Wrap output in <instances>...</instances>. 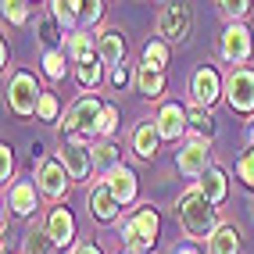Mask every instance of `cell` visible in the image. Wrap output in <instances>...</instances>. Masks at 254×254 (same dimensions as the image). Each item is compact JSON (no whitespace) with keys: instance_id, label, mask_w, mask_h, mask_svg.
Instances as JSON below:
<instances>
[{"instance_id":"obj_14","label":"cell","mask_w":254,"mask_h":254,"mask_svg":"<svg viewBox=\"0 0 254 254\" xmlns=\"http://www.w3.org/2000/svg\"><path fill=\"white\" fill-rule=\"evenodd\" d=\"M47 233H50V240H54V247H68L75 240V218L68 208H54L47 215Z\"/></svg>"},{"instance_id":"obj_27","label":"cell","mask_w":254,"mask_h":254,"mask_svg":"<svg viewBox=\"0 0 254 254\" xmlns=\"http://www.w3.org/2000/svg\"><path fill=\"white\" fill-rule=\"evenodd\" d=\"M50 251H54V240H50V233H47V229L29 233V240H25V254H50Z\"/></svg>"},{"instance_id":"obj_34","label":"cell","mask_w":254,"mask_h":254,"mask_svg":"<svg viewBox=\"0 0 254 254\" xmlns=\"http://www.w3.org/2000/svg\"><path fill=\"white\" fill-rule=\"evenodd\" d=\"M218 7H222V14H226V18H244V14L251 11V0H222V4H218Z\"/></svg>"},{"instance_id":"obj_6","label":"cell","mask_w":254,"mask_h":254,"mask_svg":"<svg viewBox=\"0 0 254 254\" xmlns=\"http://www.w3.org/2000/svg\"><path fill=\"white\" fill-rule=\"evenodd\" d=\"M226 100L233 104V111L240 115H254V72L251 68H233L226 79Z\"/></svg>"},{"instance_id":"obj_35","label":"cell","mask_w":254,"mask_h":254,"mask_svg":"<svg viewBox=\"0 0 254 254\" xmlns=\"http://www.w3.org/2000/svg\"><path fill=\"white\" fill-rule=\"evenodd\" d=\"M4 18L14 22V25H22V22L29 18V7L22 4V0H7V4H4Z\"/></svg>"},{"instance_id":"obj_26","label":"cell","mask_w":254,"mask_h":254,"mask_svg":"<svg viewBox=\"0 0 254 254\" xmlns=\"http://www.w3.org/2000/svg\"><path fill=\"white\" fill-rule=\"evenodd\" d=\"M100 61V58H97ZM90 61V64H75V79H79V86H86V90H97L100 86V64Z\"/></svg>"},{"instance_id":"obj_16","label":"cell","mask_w":254,"mask_h":254,"mask_svg":"<svg viewBox=\"0 0 254 254\" xmlns=\"http://www.w3.org/2000/svg\"><path fill=\"white\" fill-rule=\"evenodd\" d=\"M104 183L111 186V193H115V200H118L122 208L136 200V172H132V168L118 165L115 172H108V179H104Z\"/></svg>"},{"instance_id":"obj_12","label":"cell","mask_w":254,"mask_h":254,"mask_svg":"<svg viewBox=\"0 0 254 254\" xmlns=\"http://www.w3.org/2000/svg\"><path fill=\"white\" fill-rule=\"evenodd\" d=\"M186 122H190V111H183L179 104H165V108L158 111V118H154L161 140H179L183 129H186Z\"/></svg>"},{"instance_id":"obj_32","label":"cell","mask_w":254,"mask_h":254,"mask_svg":"<svg viewBox=\"0 0 254 254\" xmlns=\"http://www.w3.org/2000/svg\"><path fill=\"white\" fill-rule=\"evenodd\" d=\"M93 165H104V168H118V150H115V143H100L97 147V154H93Z\"/></svg>"},{"instance_id":"obj_41","label":"cell","mask_w":254,"mask_h":254,"mask_svg":"<svg viewBox=\"0 0 254 254\" xmlns=\"http://www.w3.org/2000/svg\"><path fill=\"white\" fill-rule=\"evenodd\" d=\"M251 147H254V129H251Z\"/></svg>"},{"instance_id":"obj_24","label":"cell","mask_w":254,"mask_h":254,"mask_svg":"<svg viewBox=\"0 0 254 254\" xmlns=\"http://www.w3.org/2000/svg\"><path fill=\"white\" fill-rule=\"evenodd\" d=\"M143 64H147V68H154V72H165V64H168V43L165 40H150L143 47Z\"/></svg>"},{"instance_id":"obj_42","label":"cell","mask_w":254,"mask_h":254,"mask_svg":"<svg viewBox=\"0 0 254 254\" xmlns=\"http://www.w3.org/2000/svg\"><path fill=\"white\" fill-rule=\"evenodd\" d=\"M118 254H132V251H118Z\"/></svg>"},{"instance_id":"obj_25","label":"cell","mask_w":254,"mask_h":254,"mask_svg":"<svg viewBox=\"0 0 254 254\" xmlns=\"http://www.w3.org/2000/svg\"><path fill=\"white\" fill-rule=\"evenodd\" d=\"M50 14L58 18L61 29H64V25H75V22H79V0H68V4L54 0V4H50Z\"/></svg>"},{"instance_id":"obj_20","label":"cell","mask_w":254,"mask_h":254,"mask_svg":"<svg viewBox=\"0 0 254 254\" xmlns=\"http://www.w3.org/2000/svg\"><path fill=\"white\" fill-rule=\"evenodd\" d=\"M208 251L211 254H240V233H236V226H218L208 240Z\"/></svg>"},{"instance_id":"obj_19","label":"cell","mask_w":254,"mask_h":254,"mask_svg":"<svg viewBox=\"0 0 254 254\" xmlns=\"http://www.w3.org/2000/svg\"><path fill=\"white\" fill-rule=\"evenodd\" d=\"M7 204L14 215H32L36 211V186H29V183H14L11 186V193H7Z\"/></svg>"},{"instance_id":"obj_23","label":"cell","mask_w":254,"mask_h":254,"mask_svg":"<svg viewBox=\"0 0 254 254\" xmlns=\"http://www.w3.org/2000/svg\"><path fill=\"white\" fill-rule=\"evenodd\" d=\"M36 36L43 40L47 50H61V40H64V29L58 25L54 14H43V18H36Z\"/></svg>"},{"instance_id":"obj_31","label":"cell","mask_w":254,"mask_h":254,"mask_svg":"<svg viewBox=\"0 0 254 254\" xmlns=\"http://www.w3.org/2000/svg\"><path fill=\"white\" fill-rule=\"evenodd\" d=\"M190 122H193V129H197V132H208V136L215 132V118H211V111H208V108H193V111H190Z\"/></svg>"},{"instance_id":"obj_1","label":"cell","mask_w":254,"mask_h":254,"mask_svg":"<svg viewBox=\"0 0 254 254\" xmlns=\"http://www.w3.org/2000/svg\"><path fill=\"white\" fill-rule=\"evenodd\" d=\"M176 215H179L186 236H193V240H211V233L218 229L215 226V204H208V197L200 193V186H193V190H186L179 197Z\"/></svg>"},{"instance_id":"obj_2","label":"cell","mask_w":254,"mask_h":254,"mask_svg":"<svg viewBox=\"0 0 254 254\" xmlns=\"http://www.w3.org/2000/svg\"><path fill=\"white\" fill-rule=\"evenodd\" d=\"M100 111H104V104H100L97 97H79L75 104L64 111V136H68L75 147H86L93 136H97V122H100Z\"/></svg>"},{"instance_id":"obj_15","label":"cell","mask_w":254,"mask_h":254,"mask_svg":"<svg viewBox=\"0 0 254 254\" xmlns=\"http://www.w3.org/2000/svg\"><path fill=\"white\" fill-rule=\"evenodd\" d=\"M118 200L111 193V186L108 183H97L93 190H90V215L97 218V222H115V215H118Z\"/></svg>"},{"instance_id":"obj_7","label":"cell","mask_w":254,"mask_h":254,"mask_svg":"<svg viewBox=\"0 0 254 254\" xmlns=\"http://www.w3.org/2000/svg\"><path fill=\"white\" fill-rule=\"evenodd\" d=\"M254 54V43H251V32L240 25V22H233L226 32H222V58L229 64H236V68H244V61Z\"/></svg>"},{"instance_id":"obj_17","label":"cell","mask_w":254,"mask_h":254,"mask_svg":"<svg viewBox=\"0 0 254 254\" xmlns=\"http://www.w3.org/2000/svg\"><path fill=\"white\" fill-rule=\"evenodd\" d=\"M200 193L208 197V204H222V200L229 197V179H226L222 168H215V165H211V172L200 179Z\"/></svg>"},{"instance_id":"obj_28","label":"cell","mask_w":254,"mask_h":254,"mask_svg":"<svg viewBox=\"0 0 254 254\" xmlns=\"http://www.w3.org/2000/svg\"><path fill=\"white\" fill-rule=\"evenodd\" d=\"M43 72L50 79H64V50H47L43 54Z\"/></svg>"},{"instance_id":"obj_8","label":"cell","mask_w":254,"mask_h":254,"mask_svg":"<svg viewBox=\"0 0 254 254\" xmlns=\"http://www.w3.org/2000/svg\"><path fill=\"white\" fill-rule=\"evenodd\" d=\"M190 93H193V100H197V108H211L215 100L226 93V86H222V79H218V72L211 68V64H204V68L193 72V79H190Z\"/></svg>"},{"instance_id":"obj_18","label":"cell","mask_w":254,"mask_h":254,"mask_svg":"<svg viewBox=\"0 0 254 254\" xmlns=\"http://www.w3.org/2000/svg\"><path fill=\"white\" fill-rule=\"evenodd\" d=\"M158 143H161V132H158L154 122L136 126V132H132V150H136L140 158H154L158 154Z\"/></svg>"},{"instance_id":"obj_22","label":"cell","mask_w":254,"mask_h":254,"mask_svg":"<svg viewBox=\"0 0 254 254\" xmlns=\"http://www.w3.org/2000/svg\"><path fill=\"white\" fill-rule=\"evenodd\" d=\"M136 90L150 100L161 97L165 93V72H154V68H147V64H140L136 68Z\"/></svg>"},{"instance_id":"obj_38","label":"cell","mask_w":254,"mask_h":254,"mask_svg":"<svg viewBox=\"0 0 254 254\" xmlns=\"http://www.w3.org/2000/svg\"><path fill=\"white\" fill-rule=\"evenodd\" d=\"M111 82H115L118 90H126V82H129V68H126V64H122V68H115V72H111Z\"/></svg>"},{"instance_id":"obj_10","label":"cell","mask_w":254,"mask_h":254,"mask_svg":"<svg viewBox=\"0 0 254 254\" xmlns=\"http://www.w3.org/2000/svg\"><path fill=\"white\" fill-rule=\"evenodd\" d=\"M58 161L64 165V172H68V179H86L90 168H93V150L90 147H75V143H64Z\"/></svg>"},{"instance_id":"obj_29","label":"cell","mask_w":254,"mask_h":254,"mask_svg":"<svg viewBox=\"0 0 254 254\" xmlns=\"http://www.w3.org/2000/svg\"><path fill=\"white\" fill-rule=\"evenodd\" d=\"M236 176H240L251 190H254V147H247L244 154H240V161H236Z\"/></svg>"},{"instance_id":"obj_4","label":"cell","mask_w":254,"mask_h":254,"mask_svg":"<svg viewBox=\"0 0 254 254\" xmlns=\"http://www.w3.org/2000/svg\"><path fill=\"white\" fill-rule=\"evenodd\" d=\"M40 97H43V90H40L36 75H29V72H14L11 75V82H7V104H11L14 115H32L40 108Z\"/></svg>"},{"instance_id":"obj_36","label":"cell","mask_w":254,"mask_h":254,"mask_svg":"<svg viewBox=\"0 0 254 254\" xmlns=\"http://www.w3.org/2000/svg\"><path fill=\"white\" fill-rule=\"evenodd\" d=\"M11 172H14V154H11V147L4 143V147H0V179H11Z\"/></svg>"},{"instance_id":"obj_13","label":"cell","mask_w":254,"mask_h":254,"mask_svg":"<svg viewBox=\"0 0 254 254\" xmlns=\"http://www.w3.org/2000/svg\"><path fill=\"white\" fill-rule=\"evenodd\" d=\"M97 58L104 64H111V68H122L126 64V40H122L118 29H108V32L97 36Z\"/></svg>"},{"instance_id":"obj_3","label":"cell","mask_w":254,"mask_h":254,"mask_svg":"<svg viewBox=\"0 0 254 254\" xmlns=\"http://www.w3.org/2000/svg\"><path fill=\"white\" fill-rule=\"evenodd\" d=\"M158 229H161L158 211L150 208V204H143L132 218H126V222H122V244H126V251L147 254L150 247L158 244Z\"/></svg>"},{"instance_id":"obj_9","label":"cell","mask_w":254,"mask_h":254,"mask_svg":"<svg viewBox=\"0 0 254 254\" xmlns=\"http://www.w3.org/2000/svg\"><path fill=\"white\" fill-rule=\"evenodd\" d=\"M176 165H179V172L183 176H190V179H204L208 172H211V154H208V147L204 143H190V147H183L179 150V158H176Z\"/></svg>"},{"instance_id":"obj_5","label":"cell","mask_w":254,"mask_h":254,"mask_svg":"<svg viewBox=\"0 0 254 254\" xmlns=\"http://www.w3.org/2000/svg\"><path fill=\"white\" fill-rule=\"evenodd\" d=\"M193 29V11L190 4H165L158 14V36H165V43H183Z\"/></svg>"},{"instance_id":"obj_40","label":"cell","mask_w":254,"mask_h":254,"mask_svg":"<svg viewBox=\"0 0 254 254\" xmlns=\"http://www.w3.org/2000/svg\"><path fill=\"white\" fill-rule=\"evenodd\" d=\"M172 254H197V251H193V247H176Z\"/></svg>"},{"instance_id":"obj_21","label":"cell","mask_w":254,"mask_h":254,"mask_svg":"<svg viewBox=\"0 0 254 254\" xmlns=\"http://www.w3.org/2000/svg\"><path fill=\"white\" fill-rule=\"evenodd\" d=\"M68 58H72L75 64H90V61H97V43H93L90 32H75V36L68 40Z\"/></svg>"},{"instance_id":"obj_11","label":"cell","mask_w":254,"mask_h":254,"mask_svg":"<svg viewBox=\"0 0 254 254\" xmlns=\"http://www.w3.org/2000/svg\"><path fill=\"white\" fill-rule=\"evenodd\" d=\"M36 183H40V190H43L50 200H61L64 190H68V172H64V165H61V161H43Z\"/></svg>"},{"instance_id":"obj_39","label":"cell","mask_w":254,"mask_h":254,"mask_svg":"<svg viewBox=\"0 0 254 254\" xmlns=\"http://www.w3.org/2000/svg\"><path fill=\"white\" fill-rule=\"evenodd\" d=\"M75 254H100V247H97V244H82Z\"/></svg>"},{"instance_id":"obj_37","label":"cell","mask_w":254,"mask_h":254,"mask_svg":"<svg viewBox=\"0 0 254 254\" xmlns=\"http://www.w3.org/2000/svg\"><path fill=\"white\" fill-rule=\"evenodd\" d=\"M100 11H104V4H97V0H93V4H79V18L82 22H97Z\"/></svg>"},{"instance_id":"obj_33","label":"cell","mask_w":254,"mask_h":254,"mask_svg":"<svg viewBox=\"0 0 254 254\" xmlns=\"http://www.w3.org/2000/svg\"><path fill=\"white\" fill-rule=\"evenodd\" d=\"M58 111H61L58 97H54V93H43V97H40V108H36V115L43 118V122H54V118H58Z\"/></svg>"},{"instance_id":"obj_30","label":"cell","mask_w":254,"mask_h":254,"mask_svg":"<svg viewBox=\"0 0 254 254\" xmlns=\"http://www.w3.org/2000/svg\"><path fill=\"white\" fill-rule=\"evenodd\" d=\"M118 129V111L111 104H104V111H100V122H97V136H111V132Z\"/></svg>"}]
</instances>
